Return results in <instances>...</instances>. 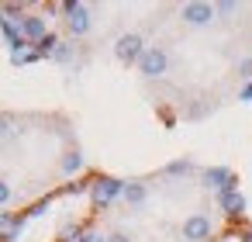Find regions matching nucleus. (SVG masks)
I'll return each instance as SVG.
<instances>
[{"mask_svg":"<svg viewBox=\"0 0 252 242\" xmlns=\"http://www.w3.org/2000/svg\"><path fill=\"white\" fill-rule=\"evenodd\" d=\"M166 69H169V56H166V49L149 45L145 56L138 59V73H142L145 80H159V76H166Z\"/></svg>","mask_w":252,"mask_h":242,"instance_id":"f257e3e1","label":"nucleus"},{"mask_svg":"<svg viewBox=\"0 0 252 242\" xmlns=\"http://www.w3.org/2000/svg\"><path fill=\"white\" fill-rule=\"evenodd\" d=\"M63 14H66V28H69L73 38H80V35L90 32V7L87 4H80V0H66Z\"/></svg>","mask_w":252,"mask_h":242,"instance_id":"f03ea898","label":"nucleus"},{"mask_svg":"<svg viewBox=\"0 0 252 242\" xmlns=\"http://www.w3.org/2000/svg\"><path fill=\"white\" fill-rule=\"evenodd\" d=\"M114 56H118L125 66H138V59L145 56V42H142V35L125 32V35L114 42Z\"/></svg>","mask_w":252,"mask_h":242,"instance_id":"7ed1b4c3","label":"nucleus"},{"mask_svg":"<svg viewBox=\"0 0 252 242\" xmlns=\"http://www.w3.org/2000/svg\"><path fill=\"white\" fill-rule=\"evenodd\" d=\"M90 194H94V204L97 207H107L111 201H118L125 194V180H118V176H97L90 183Z\"/></svg>","mask_w":252,"mask_h":242,"instance_id":"20e7f679","label":"nucleus"},{"mask_svg":"<svg viewBox=\"0 0 252 242\" xmlns=\"http://www.w3.org/2000/svg\"><path fill=\"white\" fill-rule=\"evenodd\" d=\"M180 18L187 25H211L218 18V11H214V4H207V0H190V4H183Z\"/></svg>","mask_w":252,"mask_h":242,"instance_id":"39448f33","label":"nucleus"},{"mask_svg":"<svg viewBox=\"0 0 252 242\" xmlns=\"http://www.w3.org/2000/svg\"><path fill=\"white\" fill-rule=\"evenodd\" d=\"M211 232H214V221H211L207 214H190V218L183 221V239H187V242H207Z\"/></svg>","mask_w":252,"mask_h":242,"instance_id":"423d86ee","label":"nucleus"},{"mask_svg":"<svg viewBox=\"0 0 252 242\" xmlns=\"http://www.w3.org/2000/svg\"><path fill=\"white\" fill-rule=\"evenodd\" d=\"M18 32H21V38H25V42H35V45H38V42L49 35V25H45V18H42V14H25V18H21V25H18Z\"/></svg>","mask_w":252,"mask_h":242,"instance_id":"0eeeda50","label":"nucleus"},{"mask_svg":"<svg viewBox=\"0 0 252 242\" xmlns=\"http://www.w3.org/2000/svg\"><path fill=\"white\" fill-rule=\"evenodd\" d=\"M204 187H211V190H228V187H235V176H231V170L228 166H207L204 170Z\"/></svg>","mask_w":252,"mask_h":242,"instance_id":"6e6552de","label":"nucleus"},{"mask_svg":"<svg viewBox=\"0 0 252 242\" xmlns=\"http://www.w3.org/2000/svg\"><path fill=\"white\" fill-rule=\"evenodd\" d=\"M218 204H221V211H224L228 218H238V214H245V197L238 194V187H228V190H221V194H218Z\"/></svg>","mask_w":252,"mask_h":242,"instance_id":"1a4fd4ad","label":"nucleus"},{"mask_svg":"<svg viewBox=\"0 0 252 242\" xmlns=\"http://www.w3.org/2000/svg\"><path fill=\"white\" fill-rule=\"evenodd\" d=\"M83 166H87V159H83V152H80V149H69V152L59 159V170H63V176H76Z\"/></svg>","mask_w":252,"mask_h":242,"instance_id":"9d476101","label":"nucleus"},{"mask_svg":"<svg viewBox=\"0 0 252 242\" xmlns=\"http://www.w3.org/2000/svg\"><path fill=\"white\" fill-rule=\"evenodd\" d=\"M131 207H142L145 201H149V187L145 183H138V180H131V183H125V194H121Z\"/></svg>","mask_w":252,"mask_h":242,"instance_id":"9b49d317","label":"nucleus"},{"mask_svg":"<svg viewBox=\"0 0 252 242\" xmlns=\"http://www.w3.org/2000/svg\"><path fill=\"white\" fill-rule=\"evenodd\" d=\"M193 170V163L190 159H176V163H169L166 166V176H183V173H190Z\"/></svg>","mask_w":252,"mask_h":242,"instance_id":"f8f14e48","label":"nucleus"},{"mask_svg":"<svg viewBox=\"0 0 252 242\" xmlns=\"http://www.w3.org/2000/svg\"><path fill=\"white\" fill-rule=\"evenodd\" d=\"M52 59H56V63H69V59H73V45H63V42H59V49L52 52Z\"/></svg>","mask_w":252,"mask_h":242,"instance_id":"ddd939ff","label":"nucleus"},{"mask_svg":"<svg viewBox=\"0 0 252 242\" xmlns=\"http://www.w3.org/2000/svg\"><path fill=\"white\" fill-rule=\"evenodd\" d=\"M11 194H14V190H11V183H7V180H0V204H7V201H11Z\"/></svg>","mask_w":252,"mask_h":242,"instance_id":"4468645a","label":"nucleus"},{"mask_svg":"<svg viewBox=\"0 0 252 242\" xmlns=\"http://www.w3.org/2000/svg\"><path fill=\"white\" fill-rule=\"evenodd\" d=\"M80 242H107V239H100V232H94V228H90V232H83V235H80Z\"/></svg>","mask_w":252,"mask_h":242,"instance_id":"2eb2a0df","label":"nucleus"},{"mask_svg":"<svg viewBox=\"0 0 252 242\" xmlns=\"http://www.w3.org/2000/svg\"><path fill=\"white\" fill-rule=\"evenodd\" d=\"M214 11H218V14H231L235 4H231V0H221V4H214Z\"/></svg>","mask_w":252,"mask_h":242,"instance_id":"dca6fc26","label":"nucleus"},{"mask_svg":"<svg viewBox=\"0 0 252 242\" xmlns=\"http://www.w3.org/2000/svg\"><path fill=\"white\" fill-rule=\"evenodd\" d=\"M107 242H131V235H128V232H111Z\"/></svg>","mask_w":252,"mask_h":242,"instance_id":"f3484780","label":"nucleus"},{"mask_svg":"<svg viewBox=\"0 0 252 242\" xmlns=\"http://www.w3.org/2000/svg\"><path fill=\"white\" fill-rule=\"evenodd\" d=\"M238 69H242V76L249 80V76H252V59H242V66H238Z\"/></svg>","mask_w":252,"mask_h":242,"instance_id":"a211bd4d","label":"nucleus"},{"mask_svg":"<svg viewBox=\"0 0 252 242\" xmlns=\"http://www.w3.org/2000/svg\"><path fill=\"white\" fill-rule=\"evenodd\" d=\"M11 132V118L7 114H0V135H7Z\"/></svg>","mask_w":252,"mask_h":242,"instance_id":"6ab92c4d","label":"nucleus"},{"mask_svg":"<svg viewBox=\"0 0 252 242\" xmlns=\"http://www.w3.org/2000/svg\"><path fill=\"white\" fill-rule=\"evenodd\" d=\"M242 101H252V83H245V87H242Z\"/></svg>","mask_w":252,"mask_h":242,"instance_id":"aec40b11","label":"nucleus"},{"mask_svg":"<svg viewBox=\"0 0 252 242\" xmlns=\"http://www.w3.org/2000/svg\"><path fill=\"white\" fill-rule=\"evenodd\" d=\"M245 242H252V232H249V235H245Z\"/></svg>","mask_w":252,"mask_h":242,"instance_id":"412c9836","label":"nucleus"}]
</instances>
